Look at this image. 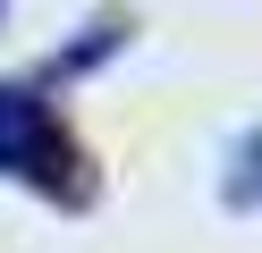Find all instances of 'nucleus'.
<instances>
[{
  "instance_id": "1",
  "label": "nucleus",
  "mask_w": 262,
  "mask_h": 253,
  "mask_svg": "<svg viewBox=\"0 0 262 253\" xmlns=\"http://www.w3.org/2000/svg\"><path fill=\"white\" fill-rule=\"evenodd\" d=\"M0 177L42 186L51 202H85V160L34 84H0Z\"/></svg>"
},
{
  "instance_id": "2",
  "label": "nucleus",
  "mask_w": 262,
  "mask_h": 253,
  "mask_svg": "<svg viewBox=\"0 0 262 253\" xmlns=\"http://www.w3.org/2000/svg\"><path fill=\"white\" fill-rule=\"evenodd\" d=\"M220 194L237 202V211H262V135H245V144L228 152V177H220Z\"/></svg>"
},
{
  "instance_id": "3",
  "label": "nucleus",
  "mask_w": 262,
  "mask_h": 253,
  "mask_svg": "<svg viewBox=\"0 0 262 253\" xmlns=\"http://www.w3.org/2000/svg\"><path fill=\"white\" fill-rule=\"evenodd\" d=\"M0 9H9V0H0Z\"/></svg>"
}]
</instances>
